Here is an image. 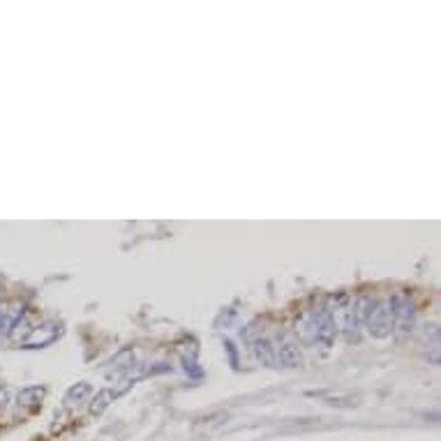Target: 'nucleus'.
Returning <instances> with one entry per match:
<instances>
[{
	"label": "nucleus",
	"mask_w": 441,
	"mask_h": 441,
	"mask_svg": "<svg viewBox=\"0 0 441 441\" xmlns=\"http://www.w3.org/2000/svg\"><path fill=\"white\" fill-rule=\"evenodd\" d=\"M367 328L374 338H386L393 331V312L388 310V305H377L367 317Z\"/></svg>",
	"instance_id": "obj_1"
},
{
	"label": "nucleus",
	"mask_w": 441,
	"mask_h": 441,
	"mask_svg": "<svg viewBox=\"0 0 441 441\" xmlns=\"http://www.w3.org/2000/svg\"><path fill=\"white\" fill-rule=\"evenodd\" d=\"M44 398V388H25V391L19 393V407H37L39 400Z\"/></svg>",
	"instance_id": "obj_2"
},
{
	"label": "nucleus",
	"mask_w": 441,
	"mask_h": 441,
	"mask_svg": "<svg viewBox=\"0 0 441 441\" xmlns=\"http://www.w3.org/2000/svg\"><path fill=\"white\" fill-rule=\"evenodd\" d=\"M278 353H280V360H285L287 365H298L300 363V353H298V349H296L294 345L280 347Z\"/></svg>",
	"instance_id": "obj_3"
},
{
	"label": "nucleus",
	"mask_w": 441,
	"mask_h": 441,
	"mask_svg": "<svg viewBox=\"0 0 441 441\" xmlns=\"http://www.w3.org/2000/svg\"><path fill=\"white\" fill-rule=\"evenodd\" d=\"M111 398H114V393H111V391H102V393L95 398L93 407H90V413H102L104 409H107V404H109Z\"/></svg>",
	"instance_id": "obj_4"
},
{
	"label": "nucleus",
	"mask_w": 441,
	"mask_h": 441,
	"mask_svg": "<svg viewBox=\"0 0 441 441\" xmlns=\"http://www.w3.org/2000/svg\"><path fill=\"white\" fill-rule=\"evenodd\" d=\"M88 393H90V386H88V384H79V388L74 386V388H72V391L68 393V400H70V402H72V400H81L83 395H88Z\"/></svg>",
	"instance_id": "obj_5"
},
{
	"label": "nucleus",
	"mask_w": 441,
	"mask_h": 441,
	"mask_svg": "<svg viewBox=\"0 0 441 441\" xmlns=\"http://www.w3.org/2000/svg\"><path fill=\"white\" fill-rule=\"evenodd\" d=\"M5 404H8V393H5V388L0 386V409H3Z\"/></svg>",
	"instance_id": "obj_6"
}]
</instances>
